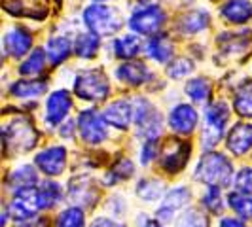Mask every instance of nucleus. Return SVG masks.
Masks as SVG:
<instances>
[{"label":"nucleus","instance_id":"1","mask_svg":"<svg viewBox=\"0 0 252 227\" xmlns=\"http://www.w3.org/2000/svg\"><path fill=\"white\" fill-rule=\"evenodd\" d=\"M193 180L207 184V186H218V188H229L235 180L233 163L220 151L209 150L203 153L193 169Z\"/></svg>","mask_w":252,"mask_h":227},{"label":"nucleus","instance_id":"2","mask_svg":"<svg viewBox=\"0 0 252 227\" xmlns=\"http://www.w3.org/2000/svg\"><path fill=\"white\" fill-rule=\"evenodd\" d=\"M229 106L224 101H215L205 108V125L201 131V146L205 150H215L218 142L224 139L227 121H229Z\"/></svg>","mask_w":252,"mask_h":227},{"label":"nucleus","instance_id":"3","mask_svg":"<svg viewBox=\"0 0 252 227\" xmlns=\"http://www.w3.org/2000/svg\"><path fill=\"white\" fill-rule=\"evenodd\" d=\"M74 95L86 102H102L106 101L110 93L108 76L101 68H88L78 72L74 78Z\"/></svg>","mask_w":252,"mask_h":227},{"label":"nucleus","instance_id":"4","mask_svg":"<svg viewBox=\"0 0 252 227\" xmlns=\"http://www.w3.org/2000/svg\"><path fill=\"white\" fill-rule=\"evenodd\" d=\"M84 23L97 36H110V34L118 32L122 28L124 19H122V13L118 12L114 6L91 4L84 12Z\"/></svg>","mask_w":252,"mask_h":227},{"label":"nucleus","instance_id":"5","mask_svg":"<svg viewBox=\"0 0 252 227\" xmlns=\"http://www.w3.org/2000/svg\"><path fill=\"white\" fill-rule=\"evenodd\" d=\"M4 148L13 153H27L38 142V131L29 117H15L12 123L4 127Z\"/></svg>","mask_w":252,"mask_h":227},{"label":"nucleus","instance_id":"6","mask_svg":"<svg viewBox=\"0 0 252 227\" xmlns=\"http://www.w3.org/2000/svg\"><path fill=\"white\" fill-rule=\"evenodd\" d=\"M78 135L88 146H99L108 139L106 121L97 110H84L78 115Z\"/></svg>","mask_w":252,"mask_h":227},{"label":"nucleus","instance_id":"7","mask_svg":"<svg viewBox=\"0 0 252 227\" xmlns=\"http://www.w3.org/2000/svg\"><path fill=\"white\" fill-rule=\"evenodd\" d=\"M165 21H167V13L159 8V6H144L137 12H133L131 19H129V28L137 34H148L154 36L156 32H159L163 28Z\"/></svg>","mask_w":252,"mask_h":227},{"label":"nucleus","instance_id":"8","mask_svg":"<svg viewBox=\"0 0 252 227\" xmlns=\"http://www.w3.org/2000/svg\"><path fill=\"white\" fill-rule=\"evenodd\" d=\"M38 188H25L17 193H13L12 202L6 206V212L12 218L15 224H21V222H27L31 218H34L40 210L38 206Z\"/></svg>","mask_w":252,"mask_h":227},{"label":"nucleus","instance_id":"9","mask_svg":"<svg viewBox=\"0 0 252 227\" xmlns=\"http://www.w3.org/2000/svg\"><path fill=\"white\" fill-rule=\"evenodd\" d=\"M66 161H68V153L64 146H48L42 151H38L34 157V165L38 170L46 176H61L66 169Z\"/></svg>","mask_w":252,"mask_h":227},{"label":"nucleus","instance_id":"10","mask_svg":"<svg viewBox=\"0 0 252 227\" xmlns=\"http://www.w3.org/2000/svg\"><path fill=\"white\" fill-rule=\"evenodd\" d=\"M167 123H169V129L175 135L188 137L195 131V127L199 123V114H197L193 104L178 102L177 106L171 108V112L167 115Z\"/></svg>","mask_w":252,"mask_h":227},{"label":"nucleus","instance_id":"11","mask_svg":"<svg viewBox=\"0 0 252 227\" xmlns=\"http://www.w3.org/2000/svg\"><path fill=\"white\" fill-rule=\"evenodd\" d=\"M72 95L66 89H57L50 93L48 101H46V108H44V121L50 127L61 125L66 121L68 114L72 110Z\"/></svg>","mask_w":252,"mask_h":227},{"label":"nucleus","instance_id":"12","mask_svg":"<svg viewBox=\"0 0 252 227\" xmlns=\"http://www.w3.org/2000/svg\"><path fill=\"white\" fill-rule=\"evenodd\" d=\"M189 201H191V191H189L188 186H177V188L169 189L163 195V201L159 204L156 216L163 224L165 222H173L178 212L188 208Z\"/></svg>","mask_w":252,"mask_h":227},{"label":"nucleus","instance_id":"13","mask_svg":"<svg viewBox=\"0 0 252 227\" xmlns=\"http://www.w3.org/2000/svg\"><path fill=\"white\" fill-rule=\"evenodd\" d=\"M189 155H191L189 142H186V140L184 142L182 140H173L161 153V169L169 174H178L188 165Z\"/></svg>","mask_w":252,"mask_h":227},{"label":"nucleus","instance_id":"14","mask_svg":"<svg viewBox=\"0 0 252 227\" xmlns=\"http://www.w3.org/2000/svg\"><path fill=\"white\" fill-rule=\"evenodd\" d=\"M68 201L78 206H95V202L99 199V191L95 188V182L91 176H74L68 182V189H66Z\"/></svg>","mask_w":252,"mask_h":227},{"label":"nucleus","instance_id":"15","mask_svg":"<svg viewBox=\"0 0 252 227\" xmlns=\"http://www.w3.org/2000/svg\"><path fill=\"white\" fill-rule=\"evenodd\" d=\"M102 117H104L106 125L114 127L118 131H127L129 125L133 123V101L131 99H120V101L110 102L104 108Z\"/></svg>","mask_w":252,"mask_h":227},{"label":"nucleus","instance_id":"16","mask_svg":"<svg viewBox=\"0 0 252 227\" xmlns=\"http://www.w3.org/2000/svg\"><path fill=\"white\" fill-rule=\"evenodd\" d=\"M116 78L126 85H144L154 80V72L142 61H126L116 68Z\"/></svg>","mask_w":252,"mask_h":227},{"label":"nucleus","instance_id":"17","mask_svg":"<svg viewBox=\"0 0 252 227\" xmlns=\"http://www.w3.org/2000/svg\"><path fill=\"white\" fill-rule=\"evenodd\" d=\"M4 51L12 59H21L32 48V34L27 30L25 27H12L4 34Z\"/></svg>","mask_w":252,"mask_h":227},{"label":"nucleus","instance_id":"18","mask_svg":"<svg viewBox=\"0 0 252 227\" xmlns=\"http://www.w3.org/2000/svg\"><path fill=\"white\" fill-rule=\"evenodd\" d=\"M226 150L235 157H243L252 150V125L237 123L226 135Z\"/></svg>","mask_w":252,"mask_h":227},{"label":"nucleus","instance_id":"19","mask_svg":"<svg viewBox=\"0 0 252 227\" xmlns=\"http://www.w3.org/2000/svg\"><path fill=\"white\" fill-rule=\"evenodd\" d=\"M38 184V172L32 165H19L6 176V189L17 193L25 188H32Z\"/></svg>","mask_w":252,"mask_h":227},{"label":"nucleus","instance_id":"20","mask_svg":"<svg viewBox=\"0 0 252 227\" xmlns=\"http://www.w3.org/2000/svg\"><path fill=\"white\" fill-rule=\"evenodd\" d=\"M222 19L231 25H245L252 19L251 0H227L220 10Z\"/></svg>","mask_w":252,"mask_h":227},{"label":"nucleus","instance_id":"21","mask_svg":"<svg viewBox=\"0 0 252 227\" xmlns=\"http://www.w3.org/2000/svg\"><path fill=\"white\" fill-rule=\"evenodd\" d=\"M144 53L158 61V63H169L173 53H175V46L173 42L169 40V36H163V34H154V36L148 38V42L144 44Z\"/></svg>","mask_w":252,"mask_h":227},{"label":"nucleus","instance_id":"22","mask_svg":"<svg viewBox=\"0 0 252 227\" xmlns=\"http://www.w3.org/2000/svg\"><path fill=\"white\" fill-rule=\"evenodd\" d=\"M48 91V82L46 80H19L13 82L10 93L15 99L29 101V99H38Z\"/></svg>","mask_w":252,"mask_h":227},{"label":"nucleus","instance_id":"23","mask_svg":"<svg viewBox=\"0 0 252 227\" xmlns=\"http://www.w3.org/2000/svg\"><path fill=\"white\" fill-rule=\"evenodd\" d=\"M63 186L61 184H57V182H53V180H46V182H42V186L38 188V206H40V210H50L53 206H57L61 199H63Z\"/></svg>","mask_w":252,"mask_h":227},{"label":"nucleus","instance_id":"24","mask_svg":"<svg viewBox=\"0 0 252 227\" xmlns=\"http://www.w3.org/2000/svg\"><path fill=\"white\" fill-rule=\"evenodd\" d=\"M211 23V15L205 10H191V12L184 13L178 21V30L184 34H197L205 30Z\"/></svg>","mask_w":252,"mask_h":227},{"label":"nucleus","instance_id":"25","mask_svg":"<svg viewBox=\"0 0 252 227\" xmlns=\"http://www.w3.org/2000/svg\"><path fill=\"white\" fill-rule=\"evenodd\" d=\"M167 193V186L159 178H140L135 186V195L142 201H158Z\"/></svg>","mask_w":252,"mask_h":227},{"label":"nucleus","instance_id":"26","mask_svg":"<svg viewBox=\"0 0 252 227\" xmlns=\"http://www.w3.org/2000/svg\"><path fill=\"white\" fill-rule=\"evenodd\" d=\"M144 50V44L135 34H126L114 40V55L124 61H133L140 51Z\"/></svg>","mask_w":252,"mask_h":227},{"label":"nucleus","instance_id":"27","mask_svg":"<svg viewBox=\"0 0 252 227\" xmlns=\"http://www.w3.org/2000/svg\"><path fill=\"white\" fill-rule=\"evenodd\" d=\"M227 206L245 222H252V193L249 191H229L227 193Z\"/></svg>","mask_w":252,"mask_h":227},{"label":"nucleus","instance_id":"28","mask_svg":"<svg viewBox=\"0 0 252 227\" xmlns=\"http://www.w3.org/2000/svg\"><path fill=\"white\" fill-rule=\"evenodd\" d=\"M74 51V44L66 36H51L46 44V53L51 64H61L68 59V55Z\"/></svg>","mask_w":252,"mask_h":227},{"label":"nucleus","instance_id":"29","mask_svg":"<svg viewBox=\"0 0 252 227\" xmlns=\"http://www.w3.org/2000/svg\"><path fill=\"white\" fill-rule=\"evenodd\" d=\"M184 91L193 104H209L213 95V84L207 78H193L186 84Z\"/></svg>","mask_w":252,"mask_h":227},{"label":"nucleus","instance_id":"30","mask_svg":"<svg viewBox=\"0 0 252 227\" xmlns=\"http://www.w3.org/2000/svg\"><path fill=\"white\" fill-rule=\"evenodd\" d=\"M99 36L95 32H84V34H78V38L74 40V55L80 59H91L97 55L99 51Z\"/></svg>","mask_w":252,"mask_h":227},{"label":"nucleus","instance_id":"31","mask_svg":"<svg viewBox=\"0 0 252 227\" xmlns=\"http://www.w3.org/2000/svg\"><path fill=\"white\" fill-rule=\"evenodd\" d=\"M133 172H135L133 161L127 159V157H120V159L112 165V169L106 172V176L102 178V184H104V186H114V184L120 182V180H129V178L133 176Z\"/></svg>","mask_w":252,"mask_h":227},{"label":"nucleus","instance_id":"32","mask_svg":"<svg viewBox=\"0 0 252 227\" xmlns=\"http://www.w3.org/2000/svg\"><path fill=\"white\" fill-rule=\"evenodd\" d=\"M46 57H48V53L44 50H40V48L32 50L31 55L19 66V74L27 76V78H34V76L42 74L46 68Z\"/></svg>","mask_w":252,"mask_h":227},{"label":"nucleus","instance_id":"33","mask_svg":"<svg viewBox=\"0 0 252 227\" xmlns=\"http://www.w3.org/2000/svg\"><path fill=\"white\" fill-rule=\"evenodd\" d=\"M86 226V212L82 206L72 204L63 208L55 216V227H84Z\"/></svg>","mask_w":252,"mask_h":227},{"label":"nucleus","instance_id":"34","mask_svg":"<svg viewBox=\"0 0 252 227\" xmlns=\"http://www.w3.org/2000/svg\"><path fill=\"white\" fill-rule=\"evenodd\" d=\"M233 108L241 117H252V82H247L237 89Z\"/></svg>","mask_w":252,"mask_h":227},{"label":"nucleus","instance_id":"35","mask_svg":"<svg viewBox=\"0 0 252 227\" xmlns=\"http://www.w3.org/2000/svg\"><path fill=\"white\" fill-rule=\"evenodd\" d=\"M175 227H209V218L199 208H186L177 218Z\"/></svg>","mask_w":252,"mask_h":227},{"label":"nucleus","instance_id":"36","mask_svg":"<svg viewBox=\"0 0 252 227\" xmlns=\"http://www.w3.org/2000/svg\"><path fill=\"white\" fill-rule=\"evenodd\" d=\"M201 202H203V208L205 210H209L211 214H220L222 210H224V197H222V188H218V186H209L207 191L203 193L201 197Z\"/></svg>","mask_w":252,"mask_h":227},{"label":"nucleus","instance_id":"37","mask_svg":"<svg viewBox=\"0 0 252 227\" xmlns=\"http://www.w3.org/2000/svg\"><path fill=\"white\" fill-rule=\"evenodd\" d=\"M191 72H193V63L186 57H178L167 66V74L171 78H175V80H182V78H186Z\"/></svg>","mask_w":252,"mask_h":227},{"label":"nucleus","instance_id":"38","mask_svg":"<svg viewBox=\"0 0 252 227\" xmlns=\"http://www.w3.org/2000/svg\"><path fill=\"white\" fill-rule=\"evenodd\" d=\"M159 155V146H158V140H144V144L140 146V165H150L154 159H158Z\"/></svg>","mask_w":252,"mask_h":227},{"label":"nucleus","instance_id":"39","mask_svg":"<svg viewBox=\"0 0 252 227\" xmlns=\"http://www.w3.org/2000/svg\"><path fill=\"white\" fill-rule=\"evenodd\" d=\"M233 184H235V188L241 189V191H249V193H252V167L241 169L239 172L235 174Z\"/></svg>","mask_w":252,"mask_h":227},{"label":"nucleus","instance_id":"40","mask_svg":"<svg viewBox=\"0 0 252 227\" xmlns=\"http://www.w3.org/2000/svg\"><path fill=\"white\" fill-rule=\"evenodd\" d=\"M137 224L139 227H165L163 222L156 216V218H152V216H146V214H140L139 220H137Z\"/></svg>","mask_w":252,"mask_h":227},{"label":"nucleus","instance_id":"41","mask_svg":"<svg viewBox=\"0 0 252 227\" xmlns=\"http://www.w3.org/2000/svg\"><path fill=\"white\" fill-rule=\"evenodd\" d=\"M76 121H72V119H66V121H63L61 123V131H59V135H61V139H72L76 135Z\"/></svg>","mask_w":252,"mask_h":227},{"label":"nucleus","instance_id":"42","mask_svg":"<svg viewBox=\"0 0 252 227\" xmlns=\"http://www.w3.org/2000/svg\"><path fill=\"white\" fill-rule=\"evenodd\" d=\"M89 227H127V226L122 224V222H116L112 218H95Z\"/></svg>","mask_w":252,"mask_h":227},{"label":"nucleus","instance_id":"43","mask_svg":"<svg viewBox=\"0 0 252 227\" xmlns=\"http://www.w3.org/2000/svg\"><path fill=\"white\" fill-rule=\"evenodd\" d=\"M17 227H50V220L48 218H42V216H34L27 222L17 224Z\"/></svg>","mask_w":252,"mask_h":227},{"label":"nucleus","instance_id":"44","mask_svg":"<svg viewBox=\"0 0 252 227\" xmlns=\"http://www.w3.org/2000/svg\"><path fill=\"white\" fill-rule=\"evenodd\" d=\"M218 227H249V226H247V222L241 220V218H222Z\"/></svg>","mask_w":252,"mask_h":227},{"label":"nucleus","instance_id":"45","mask_svg":"<svg viewBox=\"0 0 252 227\" xmlns=\"http://www.w3.org/2000/svg\"><path fill=\"white\" fill-rule=\"evenodd\" d=\"M97 2H106V0H97Z\"/></svg>","mask_w":252,"mask_h":227}]
</instances>
